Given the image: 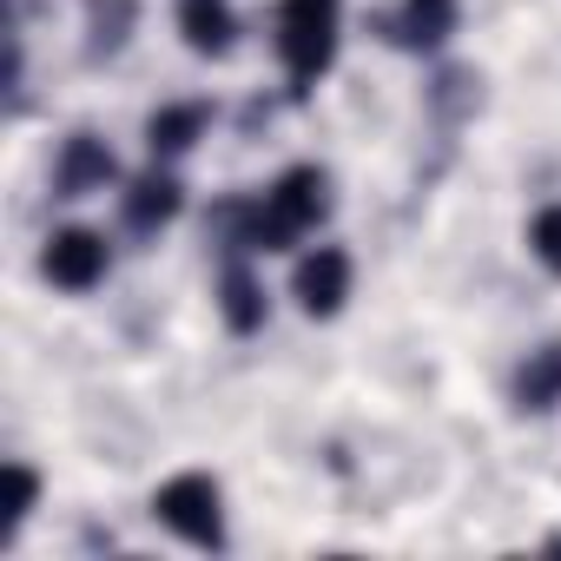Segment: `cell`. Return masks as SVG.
Instances as JSON below:
<instances>
[{"label": "cell", "instance_id": "3957f363", "mask_svg": "<svg viewBox=\"0 0 561 561\" xmlns=\"http://www.w3.org/2000/svg\"><path fill=\"white\" fill-rule=\"evenodd\" d=\"M152 515L172 528V535H185V541H198V548H211L218 535H225V508H218V482L211 476H172L159 495H152Z\"/></svg>", "mask_w": 561, "mask_h": 561}, {"label": "cell", "instance_id": "8992f818", "mask_svg": "<svg viewBox=\"0 0 561 561\" xmlns=\"http://www.w3.org/2000/svg\"><path fill=\"white\" fill-rule=\"evenodd\" d=\"M106 179H113V152L100 139H67V152L54 165V185L67 198H87V192H106Z\"/></svg>", "mask_w": 561, "mask_h": 561}, {"label": "cell", "instance_id": "6da1fadb", "mask_svg": "<svg viewBox=\"0 0 561 561\" xmlns=\"http://www.w3.org/2000/svg\"><path fill=\"white\" fill-rule=\"evenodd\" d=\"M331 211V179L318 172V165H298V172H285L251 211H244V244L251 251H285V244H298L318 218Z\"/></svg>", "mask_w": 561, "mask_h": 561}, {"label": "cell", "instance_id": "9c48e42d", "mask_svg": "<svg viewBox=\"0 0 561 561\" xmlns=\"http://www.w3.org/2000/svg\"><path fill=\"white\" fill-rule=\"evenodd\" d=\"M218 311H225L231 331H257V324H264V291H257V277H251L244 264H231V271L218 277Z\"/></svg>", "mask_w": 561, "mask_h": 561}, {"label": "cell", "instance_id": "5bb4252c", "mask_svg": "<svg viewBox=\"0 0 561 561\" xmlns=\"http://www.w3.org/2000/svg\"><path fill=\"white\" fill-rule=\"evenodd\" d=\"M528 244H535V257H541L548 271H561V205H548V211L535 218V231H528Z\"/></svg>", "mask_w": 561, "mask_h": 561}, {"label": "cell", "instance_id": "7a4b0ae2", "mask_svg": "<svg viewBox=\"0 0 561 561\" xmlns=\"http://www.w3.org/2000/svg\"><path fill=\"white\" fill-rule=\"evenodd\" d=\"M277 60L291 67V80H318L337 60V0H285L277 14Z\"/></svg>", "mask_w": 561, "mask_h": 561}, {"label": "cell", "instance_id": "30bf717a", "mask_svg": "<svg viewBox=\"0 0 561 561\" xmlns=\"http://www.w3.org/2000/svg\"><path fill=\"white\" fill-rule=\"evenodd\" d=\"M198 133H205V106H198V100H185V106H159V113L146 119V146H152V152H165V159H172V152H185Z\"/></svg>", "mask_w": 561, "mask_h": 561}, {"label": "cell", "instance_id": "4fadbf2b", "mask_svg": "<svg viewBox=\"0 0 561 561\" xmlns=\"http://www.w3.org/2000/svg\"><path fill=\"white\" fill-rule=\"evenodd\" d=\"M34 502H41V476H34L27 462H14V469H8V535L34 515Z\"/></svg>", "mask_w": 561, "mask_h": 561}, {"label": "cell", "instance_id": "ba28073f", "mask_svg": "<svg viewBox=\"0 0 561 561\" xmlns=\"http://www.w3.org/2000/svg\"><path fill=\"white\" fill-rule=\"evenodd\" d=\"M449 27H456V0H403V14H397L403 47H443Z\"/></svg>", "mask_w": 561, "mask_h": 561}, {"label": "cell", "instance_id": "8fae6325", "mask_svg": "<svg viewBox=\"0 0 561 561\" xmlns=\"http://www.w3.org/2000/svg\"><path fill=\"white\" fill-rule=\"evenodd\" d=\"M515 403H522V410H554V403H561V344H548V351H535V357L522 364Z\"/></svg>", "mask_w": 561, "mask_h": 561}, {"label": "cell", "instance_id": "52a82bcc", "mask_svg": "<svg viewBox=\"0 0 561 561\" xmlns=\"http://www.w3.org/2000/svg\"><path fill=\"white\" fill-rule=\"evenodd\" d=\"M179 34H185L192 54H231L238 21H231L225 0H185V8H179Z\"/></svg>", "mask_w": 561, "mask_h": 561}, {"label": "cell", "instance_id": "5b68a950", "mask_svg": "<svg viewBox=\"0 0 561 561\" xmlns=\"http://www.w3.org/2000/svg\"><path fill=\"white\" fill-rule=\"evenodd\" d=\"M291 298L305 305V318H337V311H344V298H351V251L318 244L311 257H298Z\"/></svg>", "mask_w": 561, "mask_h": 561}, {"label": "cell", "instance_id": "277c9868", "mask_svg": "<svg viewBox=\"0 0 561 561\" xmlns=\"http://www.w3.org/2000/svg\"><path fill=\"white\" fill-rule=\"evenodd\" d=\"M106 238L100 231H87V225H67V231H54L47 238V251H41V271L54 277L60 291H93L100 277H106Z\"/></svg>", "mask_w": 561, "mask_h": 561}, {"label": "cell", "instance_id": "7c38bea8", "mask_svg": "<svg viewBox=\"0 0 561 561\" xmlns=\"http://www.w3.org/2000/svg\"><path fill=\"white\" fill-rule=\"evenodd\" d=\"M172 211H179V179H172V172H152V179H139V185L126 192V218H133L139 231L165 225Z\"/></svg>", "mask_w": 561, "mask_h": 561}]
</instances>
